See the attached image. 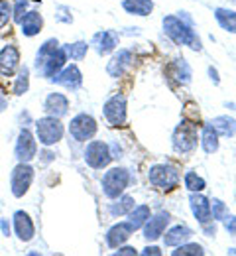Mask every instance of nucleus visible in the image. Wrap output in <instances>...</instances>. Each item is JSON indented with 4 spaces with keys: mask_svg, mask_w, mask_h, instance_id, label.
<instances>
[{
    "mask_svg": "<svg viewBox=\"0 0 236 256\" xmlns=\"http://www.w3.org/2000/svg\"><path fill=\"white\" fill-rule=\"evenodd\" d=\"M211 215H213V219H225L229 215L227 213V205L223 201H219V199H213L211 201Z\"/></svg>",
    "mask_w": 236,
    "mask_h": 256,
    "instance_id": "e433bc0d",
    "label": "nucleus"
},
{
    "mask_svg": "<svg viewBox=\"0 0 236 256\" xmlns=\"http://www.w3.org/2000/svg\"><path fill=\"white\" fill-rule=\"evenodd\" d=\"M205 250H203L201 244H179L177 250H173V256H203Z\"/></svg>",
    "mask_w": 236,
    "mask_h": 256,
    "instance_id": "2f4dec72",
    "label": "nucleus"
},
{
    "mask_svg": "<svg viewBox=\"0 0 236 256\" xmlns=\"http://www.w3.org/2000/svg\"><path fill=\"white\" fill-rule=\"evenodd\" d=\"M99 56H108L116 50L118 46V34L112 32V30H101L93 36L91 44H89Z\"/></svg>",
    "mask_w": 236,
    "mask_h": 256,
    "instance_id": "dca6fc26",
    "label": "nucleus"
},
{
    "mask_svg": "<svg viewBox=\"0 0 236 256\" xmlns=\"http://www.w3.org/2000/svg\"><path fill=\"white\" fill-rule=\"evenodd\" d=\"M201 140H203V148H205L207 154H215L219 150V132L215 130V126L211 122L203 126Z\"/></svg>",
    "mask_w": 236,
    "mask_h": 256,
    "instance_id": "a878e982",
    "label": "nucleus"
},
{
    "mask_svg": "<svg viewBox=\"0 0 236 256\" xmlns=\"http://www.w3.org/2000/svg\"><path fill=\"white\" fill-rule=\"evenodd\" d=\"M18 122H20V128H30V122H32V116H30V112L28 110H22L20 114H18Z\"/></svg>",
    "mask_w": 236,
    "mask_h": 256,
    "instance_id": "ea45409f",
    "label": "nucleus"
},
{
    "mask_svg": "<svg viewBox=\"0 0 236 256\" xmlns=\"http://www.w3.org/2000/svg\"><path fill=\"white\" fill-rule=\"evenodd\" d=\"M20 67V50L16 44H6L0 50V77H14Z\"/></svg>",
    "mask_w": 236,
    "mask_h": 256,
    "instance_id": "4468645a",
    "label": "nucleus"
},
{
    "mask_svg": "<svg viewBox=\"0 0 236 256\" xmlns=\"http://www.w3.org/2000/svg\"><path fill=\"white\" fill-rule=\"evenodd\" d=\"M35 180V170L30 162H18L10 172V193L16 199H22L30 192Z\"/></svg>",
    "mask_w": 236,
    "mask_h": 256,
    "instance_id": "20e7f679",
    "label": "nucleus"
},
{
    "mask_svg": "<svg viewBox=\"0 0 236 256\" xmlns=\"http://www.w3.org/2000/svg\"><path fill=\"white\" fill-rule=\"evenodd\" d=\"M148 180L154 188L162 190V192H171L179 186V172L177 168L162 164V166H154L148 174Z\"/></svg>",
    "mask_w": 236,
    "mask_h": 256,
    "instance_id": "0eeeda50",
    "label": "nucleus"
},
{
    "mask_svg": "<svg viewBox=\"0 0 236 256\" xmlns=\"http://www.w3.org/2000/svg\"><path fill=\"white\" fill-rule=\"evenodd\" d=\"M118 201L116 203H112L110 205V215L112 217H122V215H128L132 209H134V197H130V195H120V197H116Z\"/></svg>",
    "mask_w": 236,
    "mask_h": 256,
    "instance_id": "cd10ccee",
    "label": "nucleus"
},
{
    "mask_svg": "<svg viewBox=\"0 0 236 256\" xmlns=\"http://www.w3.org/2000/svg\"><path fill=\"white\" fill-rule=\"evenodd\" d=\"M61 48L65 50L69 62H83L87 58V52L91 46L87 42H73V44H63Z\"/></svg>",
    "mask_w": 236,
    "mask_h": 256,
    "instance_id": "393cba45",
    "label": "nucleus"
},
{
    "mask_svg": "<svg viewBox=\"0 0 236 256\" xmlns=\"http://www.w3.org/2000/svg\"><path fill=\"white\" fill-rule=\"evenodd\" d=\"M67 54L65 50L61 48L59 40L57 38H49L45 40L39 50L35 52V60H34V69L35 73L43 79H51L55 73H59L65 65H67Z\"/></svg>",
    "mask_w": 236,
    "mask_h": 256,
    "instance_id": "f257e3e1",
    "label": "nucleus"
},
{
    "mask_svg": "<svg viewBox=\"0 0 236 256\" xmlns=\"http://www.w3.org/2000/svg\"><path fill=\"white\" fill-rule=\"evenodd\" d=\"M8 104H10V98H8V95L0 89V112H4V110L8 108Z\"/></svg>",
    "mask_w": 236,
    "mask_h": 256,
    "instance_id": "79ce46f5",
    "label": "nucleus"
},
{
    "mask_svg": "<svg viewBox=\"0 0 236 256\" xmlns=\"http://www.w3.org/2000/svg\"><path fill=\"white\" fill-rule=\"evenodd\" d=\"M211 124L219 132V136H235L236 134V120L231 116H217Z\"/></svg>",
    "mask_w": 236,
    "mask_h": 256,
    "instance_id": "c85d7f7f",
    "label": "nucleus"
},
{
    "mask_svg": "<svg viewBox=\"0 0 236 256\" xmlns=\"http://www.w3.org/2000/svg\"><path fill=\"white\" fill-rule=\"evenodd\" d=\"M197 146V126L191 122H181L173 132V148L179 154H187Z\"/></svg>",
    "mask_w": 236,
    "mask_h": 256,
    "instance_id": "9d476101",
    "label": "nucleus"
},
{
    "mask_svg": "<svg viewBox=\"0 0 236 256\" xmlns=\"http://www.w3.org/2000/svg\"><path fill=\"white\" fill-rule=\"evenodd\" d=\"M225 226H227V230L233 234V236H236V217H225Z\"/></svg>",
    "mask_w": 236,
    "mask_h": 256,
    "instance_id": "a19ab883",
    "label": "nucleus"
},
{
    "mask_svg": "<svg viewBox=\"0 0 236 256\" xmlns=\"http://www.w3.org/2000/svg\"><path fill=\"white\" fill-rule=\"evenodd\" d=\"M189 203H191V211L193 215L197 217V221L203 224H207L211 221V201L207 197H203L199 192H193L189 197Z\"/></svg>",
    "mask_w": 236,
    "mask_h": 256,
    "instance_id": "412c9836",
    "label": "nucleus"
},
{
    "mask_svg": "<svg viewBox=\"0 0 236 256\" xmlns=\"http://www.w3.org/2000/svg\"><path fill=\"white\" fill-rule=\"evenodd\" d=\"M175 67V77H177V81L179 83H189V79H191V67L187 65L185 60H177V64L173 65Z\"/></svg>",
    "mask_w": 236,
    "mask_h": 256,
    "instance_id": "473e14b6",
    "label": "nucleus"
},
{
    "mask_svg": "<svg viewBox=\"0 0 236 256\" xmlns=\"http://www.w3.org/2000/svg\"><path fill=\"white\" fill-rule=\"evenodd\" d=\"M55 22H61V24H73V14H71V8L63 6V4H57L55 6Z\"/></svg>",
    "mask_w": 236,
    "mask_h": 256,
    "instance_id": "c9c22d12",
    "label": "nucleus"
},
{
    "mask_svg": "<svg viewBox=\"0 0 236 256\" xmlns=\"http://www.w3.org/2000/svg\"><path fill=\"white\" fill-rule=\"evenodd\" d=\"M132 232H134V228L130 226L128 221L112 224V226L108 228V232H106V244H108L110 248H118V246H122V244L130 238Z\"/></svg>",
    "mask_w": 236,
    "mask_h": 256,
    "instance_id": "aec40b11",
    "label": "nucleus"
},
{
    "mask_svg": "<svg viewBox=\"0 0 236 256\" xmlns=\"http://www.w3.org/2000/svg\"><path fill=\"white\" fill-rule=\"evenodd\" d=\"M0 232H2V236H12V223L8 221V219H0Z\"/></svg>",
    "mask_w": 236,
    "mask_h": 256,
    "instance_id": "58836bf2",
    "label": "nucleus"
},
{
    "mask_svg": "<svg viewBox=\"0 0 236 256\" xmlns=\"http://www.w3.org/2000/svg\"><path fill=\"white\" fill-rule=\"evenodd\" d=\"M132 62H134V56H132L130 50H118V52L110 58V62L106 65V71H108L110 77L118 79V77H122V75L132 67Z\"/></svg>",
    "mask_w": 236,
    "mask_h": 256,
    "instance_id": "2eb2a0df",
    "label": "nucleus"
},
{
    "mask_svg": "<svg viewBox=\"0 0 236 256\" xmlns=\"http://www.w3.org/2000/svg\"><path fill=\"white\" fill-rule=\"evenodd\" d=\"M169 213H158V215H154V217H150L146 223H144V236H146V240H158L162 234H164V230H166V226L169 224Z\"/></svg>",
    "mask_w": 236,
    "mask_h": 256,
    "instance_id": "a211bd4d",
    "label": "nucleus"
},
{
    "mask_svg": "<svg viewBox=\"0 0 236 256\" xmlns=\"http://www.w3.org/2000/svg\"><path fill=\"white\" fill-rule=\"evenodd\" d=\"M30 77H32V71L28 65H22L18 67V71L14 73V83H12V95L22 96L28 93L30 89Z\"/></svg>",
    "mask_w": 236,
    "mask_h": 256,
    "instance_id": "4be33fe9",
    "label": "nucleus"
},
{
    "mask_svg": "<svg viewBox=\"0 0 236 256\" xmlns=\"http://www.w3.org/2000/svg\"><path fill=\"white\" fill-rule=\"evenodd\" d=\"M164 30L177 46H189L191 50H201V40L191 30L189 20L185 22L181 16H166L164 18Z\"/></svg>",
    "mask_w": 236,
    "mask_h": 256,
    "instance_id": "f03ea898",
    "label": "nucleus"
},
{
    "mask_svg": "<svg viewBox=\"0 0 236 256\" xmlns=\"http://www.w3.org/2000/svg\"><path fill=\"white\" fill-rule=\"evenodd\" d=\"M12 230H14V234L18 236L20 242H30V240H34L35 224L28 211L18 209V211L12 213Z\"/></svg>",
    "mask_w": 236,
    "mask_h": 256,
    "instance_id": "ddd939ff",
    "label": "nucleus"
},
{
    "mask_svg": "<svg viewBox=\"0 0 236 256\" xmlns=\"http://www.w3.org/2000/svg\"><path fill=\"white\" fill-rule=\"evenodd\" d=\"M122 8L134 16H148L154 10V2L152 0H124Z\"/></svg>",
    "mask_w": 236,
    "mask_h": 256,
    "instance_id": "b1692460",
    "label": "nucleus"
},
{
    "mask_svg": "<svg viewBox=\"0 0 236 256\" xmlns=\"http://www.w3.org/2000/svg\"><path fill=\"white\" fill-rule=\"evenodd\" d=\"M97 130H99L97 120L91 114H87V112L75 114L71 118V122H69V136L75 142H89V140H93Z\"/></svg>",
    "mask_w": 236,
    "mask_h": 256,
    "instance_id": "423d86ee",
    "label": "nucleus"
},
{
    "mask_svg": "<svg viewBox=\"0 0 236 256\" xmlns=\"http://www.w3.org/2000/svg\"><path fill=\"white\" fill-rule=\"evenodd\" d=\"M150 219V207L148 205H138L134 207L130 213H128V223L132 228H140V226H144V223Z\"/></svg>",
    "mask_w": 236,
    "mask_h": 256,
    "instance_id": "c756f323",
    "label": "nucleus"
},
{
    "mask_svg": "<svg viewBox=\"0 0 236 256\" xmlns=\"http://www.w3.org/2000/svg\"><path fill=\"white\" fill-rule=\"evenodd\" d=\"M128 184H130V174H128V170H124V168H110L104 176H102V193L108 197V199H116V197H120L122 193L126 192V188H128Z\"/></svg>",
    "mask_w": 236,
    "mask_h": 256,
    "instance_id": "39448f33",
    "label": "nucleus"
},
{
    "mask_svg": "<svg viewBox=\"0 0 236 256\" xmlns=\"http://www.w3.org/2000/svg\"><path fill=\"white\" fill-rule=\"evenodd\" d=\"M114 254L116 256H124V254L132 256V254H136V248H132V246H118V250H116Z\"/></svg>",
    "mask_w": 236,
    "mask_h": 256,
    "instance_id": "37998d69",
    "label": "nucleus"
},
{
    "mask_svg": "<svg viewBox=\"0 0 236 256\" xmlns=\"http://www.w3.org/2000/svg\"><path fill=\"white\" fill-rule=\"evenodd\" d=\"M49 81H51L53 85H59V87L67 89L71 93H75V91H79L81 85H83V73H81V69H79L77 64H69V65H65L59 73H55Z\"/></svg>",
    "mask_w": 236,
    "mask_h": 256,
    "instance_id": "9b49d317",
    "label": "nucleus"
},
{
    "mask_svg": "<svg viewBox=\"0 0 236 256\" xmlns=\"http://www.w3.org/2000/svg\"><path fill=\"white\" fill-rule=\"evenodd\" d=\"M34 128H35L34 134L35 138H37V144L49 146V148L55 146L57 142H61V138L65 134V126L61 122V118L49 116V114H45V116L34 120Z\"/></svg>",
    "mask_w": 236,
    "mask_h": 256,
    "instance_id": "7ed1b4c3",
    "label": "nucleus"
},
{
    "mask_svg": "<svg viewBox=\"0 0 236 256\" xmlns=\"http://www.w3.org/2000/svg\"><path fill=\"white\" fill-rule=\"evenodd\" d=\"M185 188L189 192H203L205 190V180L201 176H197L195 172H187L185 174Z\"/></svg>",
    "mask_w": 236,
    "mask_h": 256,
    "instance_id": "7c9ffc66",
    "label": "nucleus"
},
{
    "mask_svg": "<svg viewBox=\"0 0 236 256\" xmlns=\"http://www.w3.org/2000/svg\"><path fill=\"white\" fill-rule=\"evenodd\" d=\"M18 26H20V34L24 38H35L43 30V16L37 10H28L24 14V18L18 22Z\"/></svg>",
    "mask_w": 236,
    "mask_h": 256,
    "instance_id": "6ab92c4d",
    "label": "nucleus"
},
{
    "mask_svg": "<svg viewBox=\"0 0 236 256\" xmlns=\"http://www.w3.org/2000/svg\"><path fill=\"white\" fill-rule=\"evenodd\" d=\"M102 112L110 126H122L126 122V96L112 95L104 102Z\"/></svg>",
    "mask_w": 236,
    "mask_h": 256,
    "instance_id": "f8f14e48",
    "label": "nucleus"
},
{
    "mask_svg": "<svg viewBox=\"0 0 236 256\" xmlns=\"http://www.w3.org/2000/svg\"><path fill=\"white\" fill-rule=\"evenodd\" d=\"M43 112L49 114V116H57V118H63L69 112V98L63 93H49V95L43 98Z\"/></svg>",
    "mask_w": 236,
    "mask_h": 256,
    "instance_id": "f3484780",
    "label": "nucleus"
},
{
    "mask_svg": "<svg viewBox=\"0 0 236 256\" xmlns=\"http://www.w3.org/2000/svg\"><path fill=\"white\" fill-rule=\"evenodd\" d=\"M112 152L110 146L102 140H89L85 148V164L93 170H102L112 162Z\"/></svg>",
    "mask_w": 236,
    "mask_h": 256,
    "instance_id": "1a4fd4ad",
    "label": "nucleus"
},
{
    "mask_svg": "<svg viewBox=\"0 0 236 256\" xmlns=\"http://www.w3.org/2000/svg\"><path fill=\"white\" fill-rule=\"evenodd\" d=\"M191 234H193V230H191L189 226L177 224V226H173L168 234H166V244H168V246H179V244L187 242V240L191 238Z\"/></svg>",
    "mask_w": 236,
    "mask_h": 256,
    "instance_id": "5701e85b",
    "label": "nucleus"
},
{
    "mask_svg": "<svg viewBox=\"0 0 236 256\" xmlns=\"http://www.w3.org/2000/svg\"><path fill=\"white\" fill-rule=\"evenodd\" d=\"M14 158L16 162H32L37 158V138L30 128H20L14 142Z\"/></svg>",
    "mask_w": 236,
    "mask_h": 256,
    "instance_id": "6e6552de",
    "label": "nucleus"
},
{
    "mask_svg": "<svg viewBox=\"0 0 236 256\" xmlns=\"http://www.w3.org/2000/svg\"><path fill=\"white\" fill-rule=\"evenodd\" d=\"M43 148H45V150H43V152L37 156V158H39V162H41V164H49V162L55 160V156H57V154H53V152L49 150V146H43Z\"/></svg>",
    "mask_w": 236,
    "mask_h": 256,
    "instance_id": "4c0bfd02",
    "label": "nucleus"
},
{
    "mask_svg": "<svg viewBox=\"0 0 236 256\" xmlns=\"http://www.w3.org/2000/svg\"><path fill=\"white\" fill-rule=\"evenodd\" d=\"M215 18L221 24L223 30L231 34H236V12L235 10H227V8H217L215 10Z\"/></svg>",
    "mask_w": 236,
    "mask_h": 256,
    "instance_id": "bb28decb",
    "label": "nucleus"
},
{
    "mask_svg": "<svg viewBox=\"0 0 236 256\" xmlns=\"http://www.w3.org/2000/svg\"><path fill=\"white\" fill-rule=\"evenodd\" d=\"M12 20V2L0 0V30H4Z\"/></svg>",
    "mask_w": 236,
    "mask_h": 256,
    "instance_id": "f704fd0d",
    "label": "nucleus"
},
{
    "mask_svg": "<svg viewBox=\"0 0 236 256\" xmlns=\"http://www.w3.org/2000/svg\"><path fill=\"white\" fill-rule=\"evenodd\" d=\"M142 254H162V250L158 246H148V248H144Z\"/></svg>",
    "mask_w": 236,
    "mask_h": 256,
    "instance_id": "c03bdc74",
    "label": "nucleus"
},
{
    "mask_svg": "<svg viewBox=\"0 0 236 256\" xmlns=\"http://www.w3.org/2000/svg\"><path fill=\"white\" fill-rule=\"evenodd\" d=\"M28 10H30V2L28 0H14L12 2V20L18 24Z\"/></svg>",
    "mask_w": 236,
    "mask_h": 256,
    "instance_id": "72a5a7b5",
    "label": "nucleus"
}]
</instances>
